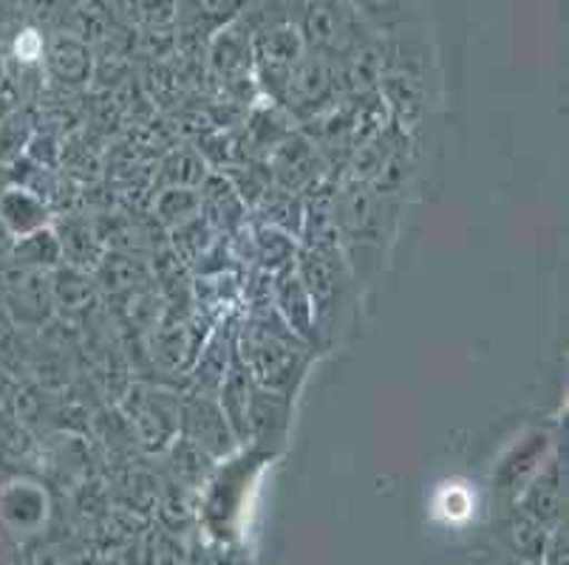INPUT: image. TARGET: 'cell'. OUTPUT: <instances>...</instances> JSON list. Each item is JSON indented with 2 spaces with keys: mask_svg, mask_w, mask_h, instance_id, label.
I'll use <instances>...</instances> for the list:
<instances>
[{
  "mask_svg": "<svg viewBox=\"0 0 569 565\" xmlns=\"http://www.w3.org/2000/svg\"><path fill=\"white\" fill-rule=\"evenodd\" d=\"M204 62L207 77L219 82L224 97L250 105L247 100H252L258 93L256 65H252V29L241 14L221 26L213 38L207 40Z\"/></svg>",
  "mask_w": 569,
  "mask_h": 565,
  "instance_id": "5",
  "label": "cell"
},
{
  "mask_svg": "<svg viewBox=\"0 0 569 565\" xmlns=\"http://www.w3.org/2000/svg\"><path fill=\"white\" fill-rule=\"evenodd\" d=\"M43 74L63 91H80L94 80V49L69 31H54L46 40Z\"/></svg>",
  "mask_w": 569,
  "mask_h": 565,
  "instance_id": "12",
  "label": "cell"
},
{
  "mask_svg": "<svg viewBox=\"0 0 569 565\" xmlns=\"http://www.w3.org/2000/svg\"><path fill=\"white\" fill-rule=\"evenodd\" d=\"M289 424H292V398L256 387L247 413V442L261 447L267 455L276 453L289 438Z\"/></svg>",
  "mask_w": 569,
  "mask_h": 565,
  "instance_id": "14",
  "label": "cell"
},
{
  "mask_svg": "<svg viewBox=\"0 0 569 565\" xmlns=\"http://www.w3.org/2000/svg\"><path fill=\"white\" fill-rule=\"evenodd\" d=\"M507 541H510V548L519 559L525 563H538L547 557V528L538 526L532 517H527L525 512H516L507 523Z\"/></svg>",
  "mask_w": 569,
  "mask_h": 565,
  "instance_id": "27",
  "label": "cell"
},
{
  "mask_svg": "<svg viewBox=\"0 0 569 565\" xmlns=\"http://www.w3.org/2000/svg\"><path fill=\"white\" fill-rule=\"evenodd\" d=\"M179 438L199 447L213 461L230 458L238 447V438L232 433L230 422H227L224 411L219 407V398L201 396V393H182Z\"/></svg>",
  "mask_w": 569,
  "mask_h": 565,
  "instance_id": "8",
  "label": "cell"
},
{
  "mask_svg": "<svg viewBox=\"0 0 569 565\" xmlns=\"http://www.w3.org/2000/svg\"><path fill=\"white\" fill-rule=\"evenodd\" d=\"M247 238H250V261L256 263L258 272L276 278V274L295 269L298 258V238L289 232L269 226L263 221H247Z\"/></svg>",
  "mask_w": 569,
  "mask_h": 565,
  "instance_id": "18",
  "label": "cell"
},
{
  "mask_svg": "<svg viewBox=\"0 0 569 565\" xmlns=\"http://www.w3.org/2000/svg\"><path fill=\"white\" fill-rule=\"evenodd\" d=\"M164 455H168L170 470H173V475L179 478V484L188 486L199 484L207 475V470L213 466V458H210V455H204L199 447H193V444L179 438V435H176V442L164 450Z\"/></svg>",
  "mask_w": 569,
  "mask_h": 565,
  "instance_id": "29",
  "label": "cell"
},
{
  "mask_svg": "<svg viewBox=\"0 0 569 565\" xmlns=\"http://www.w3.org/2000/svg\"><path fill=\"white\" fill-rule=\"evenodd\" d=\"M252 210L258 212L256 221H263V224L278 226V230L289 232V235L301 238L303 201L298 193H289V190H281V186L272 184Z\"/></svg>",
  "mask_w": 569,
  "mask_h": 565,
  "instance_id": "24",
  "label": "cell"
},
{
  "mask_svg": "<svg viewBox=\"0 0 569 565\" xmlns=\"http://www.w3.org/2000/svg\"><path fill=\"white\" fill-rule=\"evenodd\" d=\"M207 175H210V168H207L199 150L190 148V144H173L153 170V193L164 190V186L199 190Z\"/></svg>",
  "mask_w": 569,
  "mask_h": 565,
  "instance_id": "21",
  "label": "cell"
},
{
  "mask_svg": "<svg viewBox=\"0 0 569 565\" xmlns=\"http://www.w3.org/2000/svg\"><path fill=\"white\" fill-rule=\"evenodd\" d=\"M119 26H122V14H119L113 0H80L74 12H71V18L66 20L63 31H69L77 40H82V43L94 49L97 43H102Z\"/></svg>",
  "mask_w": 569,
  "mask_h": 565,
  "instance_id": "22",
  "label": "cell"
},
{
  "mask_svg": "<svg viewBox=\"0 0 569 565\" xmlns=\"http://www.w3.org/2000/svg\"><path fill=\"white\" fill-rule=\"evenodd\" d=\"M7 263L26 269H43V272L60 266L63 263V249H60V238H57L54 226H40L29 235L14 238L12 246H9Z\"/></svg>",
  "mask_w": 569,
  "mask_h": 565,
  "instance_id": "23",
  "label": "cell"
},
{
  "mask_svg": "<svg viewBox=\"0 0 569 565\" xmlns=\"http://www.w3.org/2000/svg\"><path fill=\"white\" fill-rule=\"evenodd\" d=\"M298 29L309 51L335 62H343L371 31H377L355 12L349 0H301Z\"/></svg>",
  "mask_w": 569,
  "mask_h": 565,
  "instance_id": "4",
  "label": "cell"
},
{
  "mask_svg": "<svg viewBox=\"0 0 569 565\" xmlns=\"http://www.w3.org/2000/svg\"><path fill=\"white\" fill-rule=\"evenodd\" d=\"M462 565H485V563H479V559H476V563H462Z\"/></svg>",
  "mask_w": 569,
  "mask_h": 565,
  "instance_id": "34",
  "label": "cell"
},
{
  "mask_svg": "<svg viewBox=\"0 0 569 565\" xmlns=\"http://www.w3.org/2000/svg\"><path fill=\"white\" fill-rule=\"evenodd\" d=\"M179 407L182 391L162 387L157 382H131L119 396V413L126 418L137 447L162 455L179 435Z\"/></svg>",
  "mask_w": 569,
  "mask_h": 565,
  "instance_id": "3",
  "label": "cell"
},
{
  "mask_svg": "<svg viewBox=\"0 0 569 565\" xmlns=\"http://www.w3.org/2000/svg\"><path fill=\"white\" fill-rule=\"evenodd\" d=\"M9 246H12V238L3 232V226H0V266L9 261Z\"/></svg>",
  "mask_w": 569,
  "mask_h": 565,
  "instance_id": "32",
  "label": "cell"
},
{
  "mask_svg": "<svg viewBox=\"0 0 569 565\" xmlns=\"http://www.w3.org/2000/svg\"><path fill=\"white\" fill-rule=\"evenodd\" d=\"M252 0H179V49H193L196 54H204L207 40L213 38L221 26L236 20L238 14L250 7Z\"/></svg>",
  "mask_w": 569,
  "mask_h": 565,
  "instance_id": "11",
  "label": "cell"
},
{
  "mask_svg": "<svg viewBox=\"0 0 569 565\" xmlns=\"http://www.w3.org/2000/svg\"><path fill=\"white\" fill-rule=\"evenodd\" d=\"M18 387H20L18 376H14V373L9 371L3 362H0V404L12 402V396L18 393Z\"/></svg>",
  "mask_w": 569,
  "mask_h": 565,
  "instance_id": "31",
  "label": "cell"
},
{
  "mask_svg": "<svg viewBox=\"0 0 569 565\" xmlns=\"http://www.w3.org/2000/svg\"><path fill=\"white\" fill-rule=\"evenodd\" d=\"M519 512H525L527 517L550 528H558L563 521V512H567V490H563V470L561 461L556 455H550L541 470L532 475L530 484L519 492Z\"/></svg>",
  "mask_w": 569,
  "mask_h": 565,
  "instance_id": "13",
  "label": "cell"
},
{
  "mask_svg": "<svg viewBox=\"0 0 569 565\" xmlns=\"http://www.w3.org/2000/svg\"><path fill=\"white\" fill-rule=\"evenodd\" d=\"M295 274L301 278L303 289L312 297L318 329L323 334L326 349L332 345L338 325L343 323V311L355 294V274L343 258L340 241L301 243L295 258Z\"/></svg>",
  "mask_w": 569,
  "mask_h": 565,
  "instance_id": "2",
  "label": "cell"
},
{
  "mask_svg": "<svg viewBox=\"0 0 569 565\" xmlns=\"http://www.w3.org/2000/svg\"><path fill=\"white\" fill-rule=\"evenodd\" d=\"M269 303L276 309L278 317L283 320L295 336H301L312 351H326L323 334L318 329V317H315L312 297L303 289L301 278L295 274V269L276 274L272 278V289H269Z\"/></svg>",
  "mask_w": 569,
  "mask_h": 565,
  "instance_id": "10",
  "label": "cell"
},
{
  "mask_svg": "<svg viewBox=\"0 0 569 565\" xmlns=\"http://www.w3.org/2000/svg\"><path fill=\"white\" fill-rule=\"evenodd\" d=\"M349 3L377 31H391L406 23L408 0H349Z\"/></svg>",
  "mask_w": 569,
  "mask_h": 565,
  "instance_id": "30",
  "label": "cell"
},
{
  "mask_svg": "<svg viewBox=\"0 0 569 565\" xmlns=\"http://www.w3.org/2000/svg\"><path fill=\"white\" fill-rule=\"evenodd\" d=\"M54 232L60 238V249H63V263H69V266L94 272L97 263L108 252L106 241L97 230V221H91L88 215H74V212L63 215Z\"/></svg>",
  "mask_w": 569,
  "mask_h": 565,
  "instance_id": "17",
  "label": "cell"
},
{
  "mask_svg": "<svg viewBox=\"0 0 569 565\" xmlns=\"http://www.w3.org/2000/svg\"><path fill=\"white\" fill-rule=\"evenodd\" d=\"M236 354L256 387L295 398L312 365L315 351L283 325L269 300L247 303L236 323Z\"/></svg>",
  "mask_w": 569,
  "mask_h": 565,
  "instance_id": "1",
  "label": "cell"
},
{
  "mask_svg": "<svg viewBox=\"0 0 569 565\" xmlns=\"http://www.w3.org/2000/svg\"><path fill=\"white\" fill-rule=\"evenodd\" d=\"M179 0H122V20L137 31L176 29Z\"/></svg>",
  "mask_w": 569,
  "mask_h": 565,
  "instance_id": "26",
  "label": "cell"
},
{
  "mask_svg": "<svg viewBox=\"0 0 569 565\" xmlns=\"http://www.w3.org/2000/svg\"><path fill=\"white\" fill-rule=\"evenodd\" d=\"M199 204L201 215L207 218V224L224 238H232L247 221H250V218H247V210H250V206L241 201V195H238V190L232 186V181L227 179L224 173L207 175L204 184L199 186Z\"/></svg>",
  "mask_w": 569,
  "mask_h": 565,
  "instance_id": "15",
  "label": "cell"
},
{
  "mask_svg": "<svg viewBox=\"0 0 569 565\" xmlns=\"http://www.w3.org/2000/svg\"><path fill=\"white\" fill-rule=\"evenodd\" d=\"M252 391H256V382L247 373L244 362L238 360V354L232 356L230 367H227L224 380H221L219 393V407L224 411L227 422H230L232 433H236L238 444L247 442V413H250V402H252Z\"/></svg>",
  "mask_w": 569,
  "mask_h": 565,
  "instance_id": "20",
  "label": "cell"
},
{
  "mask_svg": "<svg viewBox=\"0 0 569 565\" xmlns=\"http://www.w3.org/2000/svg\"><path fill=\"white\" fill-rule=\"evenodd\" d=\"M507 565H538V563H525V559H516V563H507Z\"/></svg>",
  "mask_w": 569,
  "mask_h": 565,
  "instance_id": "33",
  "label": "cell"
},
{
  "mask_svg": "<svg viewBox=\"0 0 569 565\" xmlns=\"http://www.w3.org/2000/svg\"><path fill=\"white\" fill-rule=\"evenodd\" d=\"M51 206L40 201L32 190L14 184L0 190V226L9 238H23L29 232L49 226Z\"/></svg>",
  "mask_w": 569,
  "mask_h": 565,
  "instance_id": "19",
  "label": "cell"
},
{
  "mask_svg": "<svg viewBox=\"0 0 569 565\" xmlns=\"http://www.w3.org/2000/svg\"><path fill=\"white\" fill-rule=\"evenodd\" d=\"M51 294H54V309L60 317H91L100 309V286H97L94 272L60 263L51 269Z\"/></svg>",
  "mask_w": 569,
  "mask_h": 565,
  "instance_id": "16",
  "label": "cell"
},
{
  "mask_svg": "<svg viewBox=\"0 0 569 565\" xmlns=\"http://www.w3.org/2000/svg\"><path fill=\"white\" fill-rule=\"evenodd\" d=\"M34 133L32 113L26 111H9L0 119V164H14L23 159L29 139Z\"/></svg>",
  "mask_w": 569,
  "mask_h": 565,
  "instance_id": "28",
  "label": "cell"
},
{
  "mask_svg": "<svg viewBox=\"0 0 569 565\" xmlns=\"http://www.w3.org/2000/svg\"><path fill=\"white\" fill-rule=\"evenodd\" d=\"M552 447H556V435L547 427H530L527 433H521L496 464V490L507 492V495H519L530 484L532 475L550 461Z\"/></svg>",
  "mask_w": 569,
  "mask_h": 565,
  "instance_id": "9",
  "label": "cell"
},
{
  "mask_svg": "<svg viewBox=\"0 0 569 565\" xmlns=\"http://www.w3.org/2000/svg\"><path fill=\"white\" fill-rule=\"evenodd\" d=\"M0 309L20 331H43L57 317L51 272L14 263L0 266Z\"/></svg>",
  "mask_w": 569,
  "mask_h": 565,
  "instance_id": "6",
  "label": "cell"
},
{
  "mask_svg": "<svg viewBox=\"0 0 569 565\" xmlns=\"http://www.w3.org/2000/svg\"><path fill=\"white\" fill-rule=\"evenodd\" d=\"M340 97H343V85H340L338 62L307 49L289 74L281 108L289 117L295 113L298 119H315L338 105Z\"/></svg>",
  "mask_w": 569,
  "mask_h": 565,
  "instance_id": "7",
  "label": "cell"
},
{
  "mask_svg": "<svg viewBox=\"0 0 569 565\" xmlns=\"http://www.w3.org/2000/svg\"><path fill=\"white\" fill-rule=\"evenodd\" d=\"M201 212L199 190H184V186H164L153 193V221L164 230H176L179 224L190 221Z\"/></svg>",
  "mask_w": 569,
  "mask_h": 565,
  "instance_id": "25",
  "label": "cell"
}]
</instances>
